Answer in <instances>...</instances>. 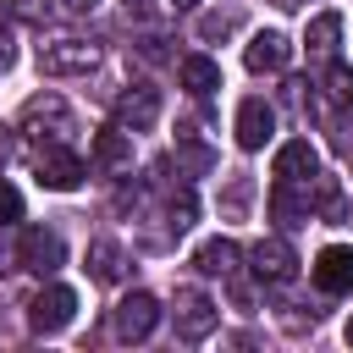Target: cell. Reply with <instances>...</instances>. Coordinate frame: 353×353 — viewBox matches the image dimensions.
Segmentation results:
<instances>
[{"label":"cell","instance_id":"obj_1","mask_svg":"<svg viewBox=\"0 0 353 353\" xmlns=\"http://www.w3.org/2000/svg\"><path fill=\"white\" fill-rule=\"evenodd\" d=\"M99 66V44L88 39H50L39 44V72L44 77H88Z\"/></svg>","mask_w":353,"mask_h":353},{"label":"cell","instance_id":"obj_2","mask_svg":"<svg viewBox=\"0 0 353 353\" xmlns=\"http://www.w3.org/2000/svg\"><path fill=\"white\" fill-rule=\"evenodd\" d=\"M72 314H77V292H72V287H61V281L39 287V292H33V303H28V325H33L39 336L66 331V325H72Z\"/></svg>","mask_w":353,"mask_h":353},{"label":"cell","instance_id":"obj_3","mask_svg":"<svg viewBox=\"0 0 353 353\" xmlns=\"http://www.w3.org/2000/svg\"><path fill=\"white\" fill-rule=\"evenodd\" d=\"M33 176H39V188H50V193H72L77 182H83V160L66 149V143H39V154H33Z\"/></svg>","mask_w":353,"mask_h":353},{"label":"cell","instance_id":"obj_4","mask_svg":"<svg viewBox=\"0 0 353 353\" xmlns=\"http://www.w3.org/2000/svg\"><path fill=\"white\" fill-rule=\"evenodd\" d=\"M17 259H22L33 276H55V270L66 265V243H61L55 226H28V232L17 237Z\"/></svg>","mask_w":353,"mask_h":353},{"label":"cell","instance_id":"obj_5","mask_svg":"<svg viewBox=\"0 0 353 353\" xmlns=\"http://www.w3.org/2000/svg\"><path fill=\"white\" fill-rule=\"evenodd\" d=\"M248 270H254L259 281L281 287V281H292V276H298V254H292V243H287V237H259V243L248 248Z\"/></svg>","mask_w":353,"mask_h":353},{"label":"cell","instance_id":"obj_6","mask_svg":"<svg viewBox=\"0 0 353 353\" xmlns=\"http://www.w3.org/2000/svg\"><path fill=\"white\" fill-rule=\"evenodd\" d=\"M110 325H116L121 342H143V336L160 325V298H154V292H127V298L116 303Z\"/></svg>","mask_w":353,"mask_h":353},{"label":"cell","instance_id":"obj_7","mask_svg":"<svg viewBox=\"0 0 353 353\" xmlns=\"http://www.w3.org/2000/svg\"><path fill=\"white\" fill-rule=\"evenodd\" d=\"M309 276H314V287H320L325 298H347V292H353V248H347V243L320 248L314 265H309Z\"/></svg>","mask_w":353,"mask_h":353},{"label":"cell","instance_id":"obj_8","mask_svg":"<svg viewBox=\"0 0 353 353\" xmlns=\"http://www.w3.org/2000/svg\"><path fill=\"white\" fill-rule=\"evenodd\" d=\"M116 121H121L127 132H149V127L160 121V88H154V83L121 88V94H116Z\"/></svg>","mask_w":353,"mask_h":353},{"label":"cell","instance_id":"obj_9","mask_svg":"<svg viewBox=\"0 0 353 353\" xmlns=\"http://www.w3.org/2000/svg\"><path fill=\"white\" fill-rule=\"evenodd\" d=\"M215 325H221V309H215L204 292L182 287V292H176V336H182V342H204Z\"/></svg>","mask_w":353,"mask_h":353},{"label":"cell","instance_id":"obj_10","mask_svg":"<svg viewBox=\"0 0 353 353\" xmlns=\"http://www.w3.org/2000/svg\"><path fill=\"white\" fill-rule=\"evenodd\" d=\"M287 61H292V44H287V33H276V28H259V33L248 39V50H243V66H248L254 77L287 72Z\"/></svg>","mask_w":353,"mask_h":353},{"label":"cell","instance_id":"obj_11","mask_svg":"<svg viewBox=\"0 0 353 353\" xmlns=\"http://www.w3.org/2000/svg\"><path fill=\"white\" fill-rule=\"evenodd\" d=\"M314 176H320V154H314V143H309V138H292V143H281V149H276V182L309 188Z\"/></svg>","mask_w":353,"mask_h":353},{"label":"cell","instance_id":"obj_12","mask_svg":"<svg viewBox=\"0 0 353 353\" xmlns=\"http://www.w3.org/2000/svg\"><path fill=\"white\" fill-rule=\"evenodd\" d=\"M270 132H276V110H270L259 94L243 99V105H237V143H243V149H265Z\"/></svg>","mask_w":353,"mask_h":353},{"label":"cell","instance_id":"obj_13","mask_svg":"<svg viewBox=\"0 0 353 353\" xmlns=\"http://www.w3.org/2000/svg\"><path fill=\"white\" fill-rule=\"evenodd\" d=\"M22 127H50V138L61 143V138L72 132V116H66V105H61L55 94H33V99L22 105Z\"/></svg>","mask_w":353,"mask_h":353},{"label":"cell","instance_id":"obj_14","mask_svg":"<svg viewBox=\"0 0 353 353\" xmlns=\"http://www.w3.org/2000/svg\"><path fill=\"white\" fill-rule=\"evenodd\" d=\"M94 165H105V171H127L132 165V132L121 121L94 132Z\"/></svg>","mask_w":353,"mask_h":353},{"label":"cell","instance_id":"obj_15","mask_svg":"<svg viewBox=\"0 0 353 353\" xmlns=\"http://www.w3.org/2000/svg\"><path fill=\"white\" fill-rule=\"evenodd\" d=\"M176 77H182V88H188L193 99H210V94L221 88V66H215L210 55H182V61H176Z\"/></svg>","mask_w":353,"mask_h":353},{"label":"cell","instance_id":"obj_16","mask_svg":"<svg viewBox=\"0 0 353 353\" xmlns=\"http://www.w3.org/2000/svg\"><path fill=\"white\" fill-rule=\"evenodd\" d=\"M237 259H243V248H237L232 237H210V243H199V254H193V265H199L204 276H237Z\"/></svg>","mask_w":353,"mask_h":353},{"label":"cell","instance_id":"obj_17","mask_svg":"<svg viewBox=\"0 0 353 353\" xmlns=\"http://www.w3.org/2000/svg\"><path fill=\"white\" fill-rule=\"evenodd\" d=\"M121 270H127L121 243H116V237H94V243H88V276L110 287V281H121Z\"/></svg>","mask_w":353,"mask_h":353},{"label":"cell","instance_id":"obj_18","mask_svg":"<svg viewBox=\"0 0 353 353\" xmlns=\"http://www.w3.org/2000/svg\"><path fill=\"white\" fill-rule=\"evenodd\" d=\"M336 39H342V17H336V11H320V17L303 28V50H309L314 61H331V55H336Z\"/></svg>","mask_w":353,"mask_h":353},{"label":"cell","instance_id":"obj_19","mask_svg":"<svg viewBox=\"0 0 353 353\" xmlns=\"http://www.w3.org/2000/svg\"><path fill=\"white\" fill-rule=\"evenodd\" d=\"M270 215L292 232V226H303V221L314 215V204H309V199H298V193H292V182H276V188H270Z\"/></svg>","mask_w":353,"mask_h":353},{"label":"cell","instance_id":"obj_20","mask_svg":"<svg viewBox=\"0 0 353 353\" xmlns=\"http://www.w3.org/2000/svg\"><path fill=\"white\" fill-rule=\"evenodd\" d=\"M325 99L342 105V110H353V66H342V61L325 66Z\"/></svg>","mask_w":353,"mask_h":353},{"label":"cell","instance_id":"obj_21","mask_svg":"<svg viewBox=\"0 0 353 353\" xmlns=\"http://www.w3.org/2000/svg\"><path fill=\"white\" fill-rule=\"evenodd\" d=\"M193 215H199L193 188H176V193H171V204H165V226H171V232H188V226H193Z\"/></svg>","mask_w":353,"mask_h":353},{"label":"cell","instance_id":"obj_22","mask_svg":"<svg viewBox=\"0 0 353 353\" xmlns=\"http://www.w3.org/2000/svg\"><path fill=\"white\" fill-rule=\"evenodd\" d=\"M309 204L336 221V215H342V188H336V176H314V199H309Z\"/></svg>","mask_w":353,"mask_h":353},{"label":"cell","instance_id":"obj_23","mask_svg":"<svg viewBox=\"0 0 353 353\" xmlns=\"http://www.w3.org/2000/svg\"><path fill=\"white\" fill-rule=\"evenodd\" d=\"M248 199H254V182H248V176H232V182H226V193H221V210H226V215H243V210H248Z\"/></svg>","mask_w":353,"mask_h":353},{"label":"cell","instance_id":"obj_24","mask_svg":"<svg viewBox=\"0 0 353 353\" xmlns=\"http://www.w3.org/2000/svg\"><path fill=\"white\" fill-rule=\"evenodd\" d=\"M17 221H22V193L0 176V232H6V226H17Z\"/></svg>","mask_w":353,"mask_h":353},{"label":"cell","instance_id":"obj_25","mask_svg":"<svg viewBox=\"0 0 353 353\" xmlns=\"http://www.w3.org/2000/svg\"><path fill=\"white\" fill-rule=\"evenodd\" d=\"M176 160H182L188 171H210V165H215V154H210L204 143H176Z\"/></svg>","mask_w":353,"mask_h":353},{"label":"cell","instance_id":"obj_26","mask_svg":"<svg viewBox=\"0 0 353 353\" xmlns=\"http://www.w3.org/2000/svg\"><path fill=\"white\" fill-rule=\"evenodd\" d=\"M226 28H232V17H215V11H210V17L199 22V33H204V39H221Z\"/></svg>","mask_w":353,"mask_h":353},{"label":"cell","instance_id":"obj_27","mask_svg":"<svg viewBox=\"0 0 353 353\" xmlns=\"http://www.w3.org/2000/svg\"><path fill=\"white\" fill-rule=\"evenodd\" d=\"M11 11L28 17V22H44V0H11Z\"/></svg>","mask_w":353,"mask_h":353},{"label":"cell","instance_id":"obj_28","mask_svg":"<svg viewBox=\"0 0 353 353\" xmlns=\"http://www.w3.org/2000/svg\"><path fill=\"white\" fill-rule=\"evenodd\" d=\"M17 61V44H11V28H0V72Z\"/></svg>","mask_w":353,"mask_h":353},{"label":"cell","instance_id":"obj_29","mask_svg":"<svg viewBox=\"0 0 353 353\" xmlns=\"http://www.w3.org/2000/svg\"><path fill=\"white\" fill-rule=\"evenodd\" d=\"M11 160V127H0V165Z\"/></svg>","mask_w":353,"mask_h":353},{"label":"cell","instance_id":"obj_30","mask_svg":"<svg viewBox=\"0 0 353 353\" xmlns=\"http://www.w3.org/2000/svg\"><path fill=\"white\" fill-rule=\"evenodd\" d=\"M61 6H66V11H94L99 0H61Z\"/></svg>","mask_w":353,"mask_h":353},{"label":"cell","instance_id":"obj_31","mask_svg":"<svg viewBox=\"0 0 353 353\" xmlns=\"http://www.w3.org/2000/svg\"><path fill=\"white\" fill-rule=\"evenodd\" d=\"M171 6H176V11H193V6H199V0H171Z\"/></svg>","mask_w":353,"mask_h":353},{"label":"cell","instance_id":"obj_32","mask_svg":"<svg viewBox=\"0 0 353 353\" xmlns=\"http://www.w3.org/2000/svg\"><path fill=\"white\" fill-rule=\"evenodd\" d=\"M347 342H353V320H347Z\"/></svg>","mask_w":353,"mask_h":353},{"label":"cell","instance_id":"obj_33","mask_svg":"<svg viewBox=\"0 0 353 353\" xmlns=\"http://www.w3.org/2000/svg\"><path fill=\"white\" fill-rule=\"evenodd\" d=\"M276 6H298V0H276Z\"/></svg>","mask_w":353,"mask_h":353},{"label":"cell","instance_id":"obj_34","mask_svg":"<svg viewBox=\"0 0 353 353\" xmlns=\"http://www.w3.org/2000/svg\"><path fill=\"white\" fill-rule=\"evenodd\" d=\"M127 6H138V0H127Z\"/></svg>","mask_w":353,"mask_h":353}]
</instances>
